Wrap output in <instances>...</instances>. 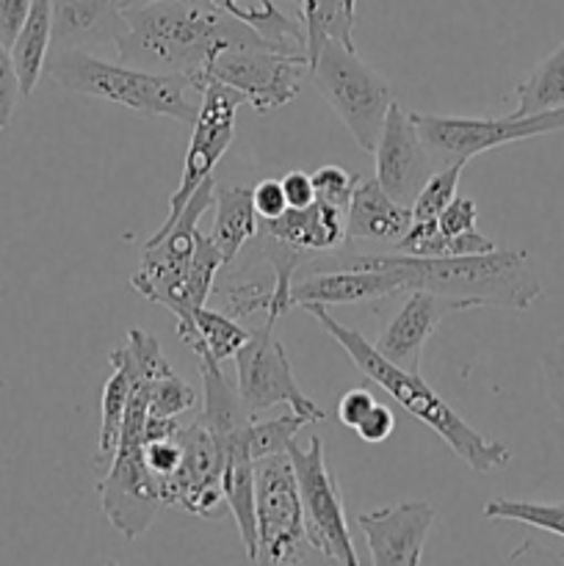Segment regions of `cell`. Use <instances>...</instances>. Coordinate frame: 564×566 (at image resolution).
Listing matches in <instances>:
<instances>
[{
    "mask_svg": "<svg viewBox=\"0 0 564 566\" xmlns=\"http://www.w3.org/2000/svg\"><path fill=\"white\" fill-rule=\"evenodd\" d=\"M324 269H374L390 271L407 291H431L437 296L462 302L468 310L498 307L525 313L542 298L536 269L523 249H490L479 254H451V258H412V254H315L296 274Z\"/></svg>",
    "mask_w": 564,
    "mask_h": 566,
    "instance_id": "1",
    "label": "cell"
},
{
    "mask_svg": "<svg viewBox=\"0 0 564 566\" xmlns=\"http://www.w3.org/2000/svg\"><path fill=\"white\" fill-rule=\"evenodd\" d=\"M125 20L127 31L114 48L116 61L138 70L188 75L199 88L216 55L230 48L269 42L221 11L213 0H160L142 9H125Z\"/></svg>",
    "mask_w": 564,
    "mask_h": 566,
    "instance_id": "2",
    "label": "cell"
},
{
    "mask_svg": "<svg viewBox=\"0 0 564 566\" xmlns=\"http://www.w3.org/2000/svg\"><path fill=\"white\" fill-rule=\"evenodd\" d=\"M315 321H318L321 329L348 354L354 365H357L359 374L365 379H370L374 385H379L387 396H393V401L401 409H407L412 418H418L420 423L429 426L448 448H451L453 457L459 462L468 464L473 473L487 475L503 470L512 462V451L509 446L495 440H487L481 431H476L435 387H429L420 374H409V370L398 368L390 359L382 357L374 348V343L365 340L357 329L341 324L335 315H330L326 307H304Z\"/></svg>",
    "mask_w": 564,
    "mask_h": 566,
    "instance_id": "3",
    "label": "cell"
},
{
    "mask_svg": "<svg viewBox=\"0 0 564 566\" xmlns=\"http://www.w3.org/2000/svg\"><path fill=\"white\" fill-rule=\"evenodd\" d=\"M44 75L66 92L122 105L138 116H166L194 125L202 88L188 75L149 72L122 61L97 59L92 50H50Z\"/></svg>",
    "mask_w": 564,
    "mask_h": 566,
    "instance_id": "4",
    "label": "cell"
},
{
    "mask_svg": "<svg viewBox=\"0 0 564 566\" xmlns=\"http://www.w3.org/2000/svg\"><path fill=\"white\" fill-rule=\"evenodd\" d=\"M310 81L326 99L348 136L363 153H374L382 125L393 105V88L374 66L365 64L357 50L326 39L310 61Z\"/></svg>",
    "mask_w": 564,
    "mask_h": 566,
    "instance_id": "5",
    "label": "cell"
},
{
    "mask_svg": "<svg viewBox=\"0 0 564 566\" xmlns=\"http://www.w3.org/2000/svg\"><path fill=\"white\" fill-rule=\"evenodd\" d=\"M213 188L216 180L208 177L194 191V197L188 199L180 219L169 227V232L158 243H144L142 263H138L136 274L130 276L133 291L175 315L180 340L191 335L194 329V307L188 304L186 296L188 265H191L194 235L199 230V219L205 216V210L213 208Z\"/></svg>",
    "mask_w": 564,
    "mask_h": 566,
    "instance_id": "6",
    "label": "cell"
},
{
    "mask_svg": "<svg viewBox=\"0 0 564 566\" xmlns=\"http://www.w3.org/2000/svg\"><path fill=\"white\" fill-rule=\"evenodd\" d=\"M288 457L296 473L299 497H302L304 536L315 556L324 562L341 566H359V556L354 551L352 534H348V517L343 509L341 486L332 475L326 462L324 442L318 437H310L307 446H299L296 440L288 448Z\"/></svg>",
    "mask_w": 564,
    "mask_h": 566,
    "instance_id": "7",
    "label": "cell"
},
{
    "mask_svg": "<svg viewBox=\"0 0 564 566\" xmlns=\"http://www.w3.org/2000/svg\"><path fill=\"white\" fill-rule=\"evenodd\" d=\"M310 72L304 50H285L280 44H247L216 55L202 75L205 83H224L243 97L254 114H271L296 99L302 77Z\"/></svg>",
    "mask_w": 564,
    "mask_h": 566,
    "instance_id": "8",
    "label": "cell"
},
{
    "mask_svg": "<svg viewBox=\"0 0 564 566\" xmlns=\"http://www.w3.org/2000/svg\"><path fill=\"white\" fill-rule=\"evenodd\" d=\"M254 512H258L254 564L307 562L313 551L304 536L302 497L288 451L254 462Z\"/></svg>",
    "mask_w": 564,
    "mask_h": 566,
    "instance_id": "9",
    "label": "cell"
},
{
    "mask_svg": "<svg viewBox=\"0 0 564 566\" xmlns=\"http://www.w3.org/2000/svg\"><path fill=\"white\" fill-rule=\"evenodd\" d=\"M415 127L429 149L431 160L446 164H468L470 158L525 138L551 136L564 130V105L556 111L534 116H501V119H479V116H440L412 114Z\"/></svg>",
    "mask_w": 564,
    "mask_h": 566,
    "instance_id": "10",
    "label": "cell"
},
{
    "mask_svg": "<svg viewBox=\"0 0 564 566\" xmlns=\"http://www.w3.org/2000/svg\"><path fill=\"white\" fill-rule=\"evenodd\" d=\"M274 326V321L269 318L263 321V326H254L249 332V340L232 357L236 359L238 396L252 418H258L265 409L288 407L291 412L307 418L310 423H321L326 412L299 387L285 346L276 340Z\"/></svg>",
    "mask_w": 564,
    "mask_h": 566,
    "instance_id": "11",
    "label": "cell"
},
{
    "mask_svg": "<svg viewBox=\"0 0 564 566\" xmlns=\"http://www.w3.org/2000/svg\"><path fill=\"white\" fill-rule=\"evenodd\" d=\"M241 105L243 97L236 88L224 86V83H205L202 103H199L197 119L191 125V142H188L186 155H182L180 180H177L175 193L169 197V213H166L164 224L144 243H158L169 232V227L180 219L182 208L194 197V191L208 180L213 166L224 158L232 136H236V116Z\"/></svg>",
    "mask_w": 564,
    "mask_h": 566,
    "instance_id": "12",
    "label": "cell"
},
{
    "mask_svg": "<svg viewBox=\"0 0 564 566\" xmlns=\"http://www.w3.org/2000/svg\"><path fill=\"white\" fill-rule=\"evenodd\" d=\"M97 492L105 520L127 542H136L153 528L166 503L160 481L144 462L142 437H119L108 470L100 475Z\"/></svg>",
    "mask_w": 564,
    "mask_h": 566,
    "instance_id": "13",
    "label": "cell"
},
{
    "mask_svg": "<svg viewBox=\"0 0 564 566\" xmlns=\"http://www.w3.org/2000/svg\"><path fill=\"white\" fill-rule=\"evenodd\" d=\"M374 160V177L379 180V186L404 208H412L426 177L431 175V155L415 127L412 114L398 99H393L390 111H387Z\"/></svg>",
    "mask_w": 564,
    "mask_h": 566,
    "instance_id": "14",
    "label": "cell"
},
{
    "mask_svg": "<svg viewBox=\"0 0 564 566\" xmlns=\"http://www.w3.org/2000/svg\"><path fill=\"white\" fill-rule=\"evenodd\" d=\"M354 523L363 531L376 566H418L424 562L426 536L437 523V509L429 501H407L357 514Z\"/></svg>",
    "mask_w": 564,
    "mask_h": 566,
    "instance_id": "15",
    "label": "cell"
},
{
    "mask_svg": "<svg viewBox=\"0 0 564 566\" xmlns=\"http://www.w3.org/2000/svg\"><path fill=\"white\" fill-rule=\"evenodd\" d=\"M464 310L468 307L462 302L412 287V291H407V298L396 310V315L382 326L374 348L398 368L420 374V357H424L429 337L440 329L448 315L464 313Z\"/></svg>",
    "mask_w": 564,
    "mask_h": 566,
    "instance_id": "16",
    "label": "cell"
},
{
    "mask_svg": "<svg viewBox=\"0 0 564 566\" xmlns=\"http://www.w3.org/2000/svg\"><path fill=\"white\" fill-rule=\"evenodd\" d=\"M296 276L291 285L293 307H343L407 293L404 282L390 271L324 269Z\"/></svg>",
    "mask_w": 564,
    "mask_h": 566,
    "instance_id": "17",
    "label": "cell"
},
{
    "mask_svg": "<svg viewBox=\"0 0 564 566\" xmlns=\"http://www.w3.org/2000/svg\"><path fill=\"white\" fill-rule=\"evenodd\" d=\"M53 50L116 48L127 31L125 0H50Z\"/></svg>",
    "mask_w": 564,
    "mask_h": 566,
    "instance_id": "18",
    "label": "cell"
},
{
    "mask_svg": "<svg viewBox=\"0 0 564 566\" xmlns=\"http://www.w3.org/2000/svg\"><path fill=\"white\" fill-rule=\"evenodd\" d=\"M343 227L346 241L396 243L412 227V210L396 202L376 177H357Z\"/></svg>",
    "mask_w": 564,
    "mask_h": 566,
    "instance_id": "19",
    "label": "cell"
},
{
    "mask_svg": "<svg viewBox=\"0 0 564 566\" xmlns=\"http://www.w3.org/2000/svg\"><path fill=\"white\" fill-rule=\"evenodd\" d=\"M343 210L315 199L307 208H288L276 219H258V230L293 249L310 254L337 252L346 243V227H343Z\"/></svg>",
    "mask_w": 564,
    "mask_h": 566,
    "instance_id": "20",
    "label": "cell"
},
{
    "mask_svg": "<svg viewBox=\"0 0 564 566\" xmlns=\"http://www.w3.org/2000/svg\"><path fill=\"white\" fill-rule=\"evenodd\" d=\"M221 490L227 509L232 512L241 534L243 551L249 562L258 556V512H254V459L249 457L241 431L227 442L224 470H221Z\"/></svg>",
    "mask_w": 564,
    "mask_h": 566,
    "instance_id": "21",
    "label": "cell"
},
{
    "mask_svg": "<svg viewBox=\"0 0 564 566\" xmlns=\"http://www.w3.org/2000/svg\"><path fill=\"white\" fill-rule=\"evenodd\" d=\"M213 230L210 238L219 247L224 265L236 263L249 241L258 235V210L252 202V188L236 182H216L213 188Z\"/></svg>",
    "mask_w": 564,
    "mask_h": 566,
    "instance_id": "22",
    "label": "cell"
},
{
    "mask_svg": "<svg viewBox=\"0 0 564 566\" xmlns=\"http://www.w3.org/2000/svg\"><path fill=\"white\" fill-rule=\"evenodd\" d=\"M197 359L199 376H202V409H199V418L219 440L230 442L252 420V415L243 407L238 387L227 381L221 363H216L210 354H199Z\"/></svg>",
    "mask_w": 564,
    "mask_h": 566,
    "instance_id": "23",
    "label": "cell"
},
{
    "mask_svg": "<svg viewBox=\"0 0 564 566\" xmlns=\"http://www.w3.org/2000/svg\"><path fill=\"white\" fill-rule=\"evenodd\" d=\"M50 50H53V14H50V0H33L25 25L20 28V33H17V39L9 48L17 77H20L22 97H31L33 88L42 81Z\"/></svg>",
    "mask_w": 564,
    "mask_h": 566,
    "instance_id": "24",
    "label": "cell"
},
{
    "mask_svg": "<svg viewBox=\"0 0 564 566\" xmlns=\"http://www.w3.org/2000/svg\"><path fill=\"white\" fill-rule=\"evenodd\" d=\"M111 376L103 385V401H100V434H97V453H94V470L103 475L108 470L111 459H114L116 446H119L122 423H125L127 398H130V370L127 365L116 357L114 352L108 354Z\"/></svg>",
    "mask_w": 564,
    "mask_h": 566,
    "instance_id": "25",
    "label": "cell"
},
{
    "mask_svg": "<svg viewBox=\"0 0 564 566\" xmlns=\"http://www.w3.org/2000/svg\"><path fill=\"white\" fill-rule=\"evenodd\" d=\"M299 14H302L304 25V53L310 61L326 39L354 48L357 0H302Z\"/></svg>",
    "mask_w": 564,
    "mask_h": 566,
    "instance_id": "26",
    "label": "cell"
},
{
    "mask_svg": "<svg viewBox=\"0 0 564 566\" xmlns=\"http://www.w3.org/2000/svg\"><path fill=\"white\" fill-rule=\"evenodd\" d=\"M564 105V42L514 88L512 116H534Z\"/></svg>",
    "mask_w": 564,
    "mask_h": 566,
    "instance_id": "27",
    "label": "cell"
},
{
    "mask_svg": "<svg viewBox=\"0 0 564 566\" xmlns=\"http://www.w3.org/2000/svg\"><path fill=\"white\" fill-rule=\"evenodd\" d=\"M221 11L285 50H304V25L280 11L274 0H213Z\"/></svg>",
    "mask_w": 564,
    "mask_h": 566,
    "instance_id": "28",
    "label": "cell"
},
{
    "mask_svg": "<svg viewBox=\"0 0 564 566\" xmlns=\"http://www.w3.org/2000/svg\"><path fill=\"white\" fill-rule=\"evenodd\" d=\"M249 340V329H243L232 315L216 313V310L197 307L194 310V329L191 335L182 337L188 352L194 357L210 354L216 363H224L238 354V348Z\"/></svg>",
    "mask_w": 564,
    "mask_h": 566,
    "instance_id": "29",
    "label": "cell"
},
{
    "mask_svg": "<svg viewBox=\"0 0 564 566\" xmlns=\"http://www.w3.org/2000/svg\"><path fill=\"white\" fill-rule=\"evenodd\" d=\"M487 520L520 523L536 528L540 534L564 539V501H518V497H495L481 509Z\"/></svg>",
    "mask_w": 564,
    "mask_h": 566,
    "instance_id": "30",
    "label": "cell"
},
{
    "mask_svg": "<svg viewBox=\"0 0 564 566\" xmlns=\"http://www.w3.org/2000/svg\"><path fill=\"white\" fill-rule=\"evenodd\" d=\"M310 420L302 418L296 412H288L282 418L274 420H249L241 429L243 442H247L249 457L258 462L263 457H274V453H285L291 448V442L296 440V434L302 429H307Z\"/></svg>",
    "mask_w": 564,
    "mask_h": 566,
    "instance_id": "31",
    "label": "cell"
},
{
    "mask_svg": "<svg viewBox=\"0 0 564 566\" xmlns=\"http://www.w3.org/2000/svg\"><path fill=\"white\" fill-rule=\"evenodd\" d=\"M221 265H224V258H221L213 238L197 230V235H194L191 265H188V282H186V296L194 310L205 307V302H208L210 293H213L216 274H219Z\"/></svg>",
    "mask_w": 564,
    "mask_h": 566,
    "instance_id": "32",
    "label": "cell"
},
{
    "mask_svg": "<svg viewBox=\"0 0 564 566\" xmlns=\"http://www.w3.org/2000/svg\"><path fill=\"white\" fill-rule=\"evenodd\" d=\"M462 169L464 164H446L442 169L431 171L426 177L424 188H420L412 208H409L412 210V221H435L453 202L459 180H462Z\"/></svg>",
    "mask_w": 564,
    "mask_h": 566,
    "instance_id": "33",
    "label": "cell"
},
{
    "mask_svg": "<svg viewBox=\"0 0 564 566\" xmlns=\"http://www.w3.org/2000/svg\"><path fill=\"white\" fill-rule=\"evenodd\" d=\"M191 409H197V392L175 370L149 379L147 415H153V418H180Z\"/></svg>",
    "mask_w": 564,
    "mask_h": 566,
    "instance_id": "34",
    "label": "cell"
},
{
    "mask_svg": "<svg viewBox=\"0 0 564 566\" xmlns=\"http://www.w3.org/2000/svg\"><path fill=\"white\" fill-rule=\"evenodd\" d=\"M310 177H313L315 199H321V202L335 205V208L346 210L357 177L348 175V171L343 169V166H337V164L321 166V169L315 171V175H310Z\"/></svg>",
    "mask_w": 564,
    "mask_h": 566,
    "instance_id": "35",
    "label": "cell"
},
{
    "mask_svg": "<svg viewBox=\"0 0 564 566\" xmlns=\"http://www.w3.org/2000/svg\"><path fill=\"white\" fill-rule=\"evenodd\" d=\"M540 374H542V387H545V396L551 401L553 412H556L558 423L564 429V337L556 346L547 348L540 357Z\"/></svg>",
    "mask_w": 564,
    "mask_h": 566,
    "instance_id": "36",
    "label": "cell"
},
{
    "mask_svg": "<svg viewBox=\"0 0 564 566\" xmlns=\"http://www.w3.org/2000/svg\"><path fill=\"white\" fill-rule=\"evenodd\" d=\"M144 462L153 470L155 479L160 481V492L171 475L180 470L182 464V446L175 437H160V440H144Z\"/></svg>",
    "mask_w": 564,
    "mask_h": 566,
    "instance_id": "37",
    "label": "cell"
},
{
    "mask_svg": "<svg viewBox=\"0 0 564 566\" xmlns=\"http://www.w3.org/2000/svg\"><path fill=\"white\" fill-rule=\"evenodd\" d=\"M20 77H17L14 61H11L9 48L0 42V130H9L14 119L17 103H20Z\"/></svg>",
    "mask_w": 564,
    "mask_h": 566,
    "instance_id": "38",
    "label": "cell"
},
{
    "mask_svg": "<svg viewBox=\"0 0 564 566\" xmlns=\"http://www.w3.org/2000/svg\"><path fill=\"white\" fill-rule=\"evenodd\" d=\"M476 219H479V208L470 197H453V202L437 216V227H440L442 235L459 238L464 232L476 230Z\"/></svg>",
    "mask_w": 564,
    "mask_h": 566,
    "instance_id": "39",
    "label": "cell"
},
{
    "mask_svg": "<svg viewBox=\"0 0 564 566\" xmlns=\"http://www.w3.org/2000/svg\"><path fill=\"white\" fill-rule=\"evenodd\" d=\"M551 539L553 542L525 539L509 556V564H564V539H558V536H551Z\"/></svg>",
    "mask_w": 564,
    "mask_h": 566,
    "instance_id": "40",
    "label": "cell"
},
{
    "mask_svg": "<svg viewBox=\"0 0 564 566\" xmlns=\"http://www.w3.org/2000/svg\"><path fill=\"white\" fill-rule=\"evenodd\" d=\"M374 407V392L365 390V387H352V390L343 392L341 401H337V420H341L346 429H357L359 420H363Z\"/></svg>",
    "mask_w": 564,
    "mask_h": 566,
    "instance_id": "41",
    "label": "cell"
},
{
    "mask_svg": "<svg viewBox=\"0 0 564 566\" xmlns=\"http://www.w3.org/2000/svg\"><path fill=\"white\" fill-rule=\"evenodd\" d=\"M252 202L254 210H258V219L269 221L276 219L288 210L285 202V191H282L280 180H260L258 186H252Z\"/></svg>",
    "mask_w": 564,
    "mask_h": 566,
    "instance_id": "42",
    "label": "cell"
},
{
    "mask_svg": "<svg viewBox=\"0 0 564 566\" xmlns=\"http://www.w3.org/2000/svg\"><path fill=\"white\" fill-rule=\"evenodd\" d=\"M393 429H396V418H393L390 407H382V403H376L374 409H370L368 415H365L363 420L357 423V437L363 442H368V446H379V442H385L387 437L393 434Z\"/></svg>",
    "mask_w": 564,
    "mask_h": 566,
    "instance_id": "43",
    "label": "cell"
},
{
    "mask_svg": "<svg viewBox=\"0 0 564 566\" xmlns=\"http://www.w3.org/2000/svg\"><path fill=\"white\" fill-rule=\"evenodd\" d=\"M31 6L33 0H0V42L6 48H11L20 28L25 25Z\"/></svg>",
    "mask_w": 564,
    "mask_h": 566,
    "instance_id": "44",
    "label": "cell"
},
{
    "mask_svg": "<svg viewBox=\"0 0 564 566\" xmlns=\"http://www.w3.org/2000/svg\"><path fill=\"white\" fill-rule=\"evenodd\" d=\"M282 191H285L288 208H307V205L315 202V188L313 177L304 175V171L293 169L282 177Z\"/></svg>",
    "mask_w": 564,
    "mask_h": 566,
    "instance_id": "45",
    "label": "cell"
},
{
    "mask_svg": "<svg viewBox=\"0 0 564 566\" xmlns=\"http://www.w3.org/2000/svg\"><path fill=\"white\" fill-rule=\"evenodd\" d=\"M149 3H160V0H125V9H142Z\"/></svg>",
    "mask_w": 564,
    "mask_h": 566,
    "instance_id": "46",
    "label": "cell"
},
{
    "mask_svg": "<svg viewBox=\"0 0 564 566\" xmlns=\"http://www.w3.org/2000/svg\"><path fill=\"white\" fill-rule=\"evenodd\" d=\"M291 3H293V6H296V9H299V3H302V0H291Z\"/></svg>",
    "mask_w": 564,
    "mask_h": 566,
    "instance_id": "47",
    "label": "cell"
}]
</instances>
